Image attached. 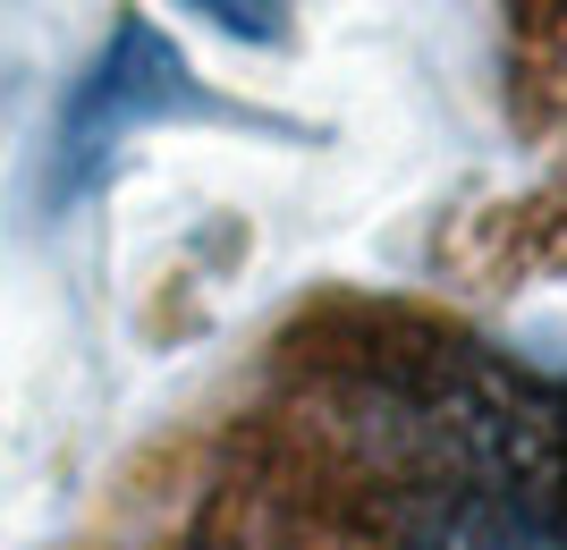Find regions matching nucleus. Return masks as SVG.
I'll list each match as a JSON object with an SVG mask.
<instances>
[{
	"label": "nucleus",
	"mask_w": 567,
	"mask_h": 550,
	"mask_svg": "<svg viewBox=\"0 0 567 550\" xmlns=\"http://www.w3.org/2000/svg\"><path fill=\"white\" fill-rule=\"evenodd\" d=\"M246 500L288 550H567V373L424 322L313 347Z\"/></svg>",
	"instance_id": "f257e3e1"
},
{
	"label": "nucleus",
	"mask_w": 567,
	"mask_h": 550,
	"mask_svg": "<svg viewBox=\"0 0 567 550\" xmlns=\"http://www.w3.org/2000/svg\"><path fill=\"white\" fill-rule=\"evenodd\" d=\"M162 120H246V111L220 102L213 85L178 60V43H162L144 18H118V34L94 51V69L76 76L69 111H60L51 195H76L136 127H162Z\"/></svg>",
	"instance_id": "f03ea898"
},
{
	"label": "nucleus",
	"mask_w": 567,
	"mask_h": 550,
	"mask_svg": "<svg viewBox=\"0 0 567 550\" xmlns=\"http://www.w3.org/2000/svg\"><path fill=\"white\" fill-rule=\"evenodd\" d=\"M187 9H204V18H213L220 34H237V43H262V51L288 43V0H187Z\"/></svg>",
	"instance_id": "7ed1b4c3"
},
{
	"label": "nucleus",
	"mask_w": 567,
	"mask_h": 550,
	"mask_svg": "<svg viewBox=\"0 0 567 550\" xmlns=\"http://www.w3.org/2000/svg\"><path fill=\"white\" fill-rule=\"evenodd\" d=\"M525 9V34H534V51H543L550 69H567V0H517Z\"/></svg>",
	"instance_id": "20e7f679"
}]
</instances>
